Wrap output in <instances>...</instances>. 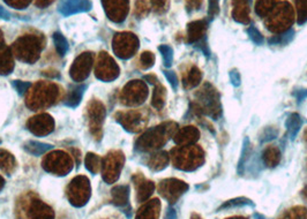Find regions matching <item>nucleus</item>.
Segmentation results:
<instances>
[{"label": "nucleus", "mask_w": 307, "mask_h": 219, "mask_svg": "<svg viewBox=\"0 0 307 219\" xmlns=\"http://www.w3.org/2000/svg\"><path fill=\"white\" fill-rule=\"evenodd\" d=\"M186 191H189V184L177 179H170L163 181L161 184V192L170 203H176V201Z\"/></svg>", "instance_id": "nucleus-1"}, {"label": "nucleus", "mask_w": 307, "mask_h": 219, "mask_svg": "<svg viewBox=\"0 0 307 219\" xmlns=\"http://www.w3.org/2000/svg\"><path fill=\"white\" fill-rule=\"evenodd\" d=\"M202 96L201 101L203 103L204 111L207 110V113L212 115L214 118H217V113H221V105L219 101V93L216 92V89L211 87L210 84H206L201 90Z\"/></svg>", "instance_id": "nucleus-2"}, {"label": "nucleus", "mask_w": 307, "mask_h": 219, "mask_svg": "<svg viewBox=\"0 0 307 219\" xmlns=\"http://www.w3.org/2000/svg\"><path fill=\"white\" fill-rule=\"evenodd\" d=\"M91 5L88 0H63L60 6H59V11L63 14L68 15L72 13L88 11Z\"/></svg>", "instance_id": "nucleus-3"}, {"label": "nucleus", "mask_w": 307, "mask_h": 219, "mask_svg": "<svg viewBox=\"0 0 307 219\" xmlns=\"http://www.w3.org/2000/svg\"><path fill=\"white\" fill-rule=\"evenodd\" d=\"M189 42L194 43L204 36V32L207 29V22L206 21H195L189 24Z\"/></svg>", "instance_id": "nucleus-4"}, {"label": "nucleus", "mask_w": 307, "mask_h": 219, "mask_svg": "<svg viewBox=\"0 0 307 219\" xmlns=\"http://www.w3.org/2000/svg\"><path fill=\"white\" fill-rule=\"evenodd\" d=\"M285 124H287L289 137L291 140H295L297 134H298V132H299L301 124H302V120L300 118V115L297 114V113H292L288 118Z\"/></svg>", "instance_id": "nucleus-5"}, {"label": "nucleus", "mask_w": 307, "mask_h": 219, "mask_svg": "<svg viewBox=\"0 0 307 219\" xmlns=\"http://www.w3.org/2000/svg\"><path fill=\"white\" fill-rule=\"evenodd\" d=\"M253 207L254 203L252 200L247 199V197H237V199L230 200L224 202L221 207L217 209V211H221V210H227V209H232V208H240V207Z\"/></svg>", "instance_id": "nucleus-6"}, {"label": "nucleus", "mask_w": 307, "mask_h": 219, "mask_svg": "<svg viewBox=\"0 0 307 219\" xmlns=\"http://www.w3.org/2000/svg\"><path fill=\"white\" fill-rule=\"evenodd\" d=\"M251 153H252V149H251L250 141H249V139H247V137H245L244 143H242L241 156H240L239 163H238V173H239L240 175L244 174V170H245L246 163H247V161H249Z\"/></svg>", "instance_id": "nucleus-7"}, {"label": "nucleus", "mask_w": 307, "mask_h": 219, "mask_svg": "<svg viewBox=\"0 0 307 219\" xmlns=\"http://www.w3.org/2000/svg\"><path fill=\"white\" fill-rule=\"evenodd\" d=\"M280 160H281L280 151L275 148H269L263 152V162L266 163L267 166L269 167L276 166L279 164Z\"/></svg>", "instance_id": "nucleus-8"}, {"label": "nucleus", "mask_w": 307, "mask_h": 219, "mask_svg": "<svg viewBox=\"0 0 307 219\" xmlns=\"http://www.w3.org/2000/svg\"><path fill=\"white\" fill-rule=\"evenodd\" d=\"M293 37H295V32H293V29H289L288 32H285L284 34H281V35H277L269 38V44L271 45H285L288 44V43L291 42L293 40Z\"/></svg>", "instance_id": "nucleus-9"}, {"label": "nucleus", "mask_w": 307, "mask_h": 219, "mask_svg": "<svg viewBox=\"0 0 307 219\" xmlns=\"http://www.w3.org/2000/svg\"><path fill=\"white\" fill-rule=\"evenodd\" d=\"M52 149L51 144H45V143H40V142H29L27 150L33 154H41L48 151V150Z\"/></svg>", "instance_id": "nucleus-10"}, {"label": "nucleus", "mask_w": 307, "mask_h": 219, "mask_svg": "<svg viewBox=\"0 0 307 219\" xmlns=\"http://www.w3.org/2000/svg\"><path fill=\"white\" fill-rule=\"evenodd\" d=\"M53 41H54V44H55V48H57V51L59 52V54L60 55H65L67 50H68V43L67 41L65 40V37H64L63 35H60V34H54L53 35Z\"/></svg>", "instance_id": "nucleus-11"}, {"label": "nucleus", "mask_w": 307, "mask_h": 219, "mask_svg": "<svg viewBox=\"0 0 307 219\" xmlns=\"http://www.w3.org/2000/svg\"><path fill=\"white\" fill-rule=\"evenodd\" d=\"M117 190L119 192V194H117L116 192H113V196H114V202L116 204L122 205L127 203V200H129V187H117Z\"/></svg>", "instance_id": "nucleus-12"}, {"label": "nucleus", "mask_w": 307, "mask_h": 219, "mask_svg": "<svg viewBox=\"0 0 307 219\" xmlns=\"http://www.w3.org/2000/svg\"><path fill=\"white\" fill-rule=\"evenodd\" d=\"M159 50L161 51L162 57H163V61L164 65L166 67H170L172 65V60H173V51L170 48L169 45H161Z\"/></svg>", "instance_id": "nucleus-13"}, {"label": "nucleus", "mask_w": 307, "mask_h": 219, "mask_svg": "<svg viewBox=\"0 0 307 219\" xmlns=\"http://www.w3.org/2000/svg\"><path fill=\"white\" fill-rule=\"evenodd\" d=\"M200 80H201V73H200L197 67H193V70L191 71L189 75V79H187L186 87H194V85H197L200 82Z\"/></svg>", "instance_id": "nucleus-14"}, {"label": "nucleus", "mask_w": 307, "mask_h": 219, "mask_svg": "<svg viewBox=\"0 0 307 219\" xmlns=\"http://www.w3.org/2000/svg\"><path fill=\"white\" fill-rule=\"evenodd\" d=\"M247 34H249V36L251 40H252V42H254L257 45H261L263 43L262 34L260 33L255 27H250L247 29Z\"/></svg>", "instance_id": "nucleus-15"}, {"label": "nucleus", "mask_w": 307, "mask_h": 219, "mask_svg": "<svg viewBox=\"0 0 307 219\" xmlns=\"http://www.w3.org/2000/svg\"><path fill=\"white\" fill-rule=\"evenodd\" d=\"M288 219H307V211L304 208H295L290 210Z\"/></svg>", "instance_id": "nucleus-16"}, {"label": "nucleus", "mask_w": 307, "mask_h": 219, "mask_svg": "<svg viewBox=\"0 0 307 219\" xmlns=\"http://www.w3.org/2000/svg\"><path fill=\"white\" fill-rule=\"evenodd\" d=\"M164 90L162 89L160 91V88H157L155 90V93H154V98H152V105L157 107V109H161L164 104Z\"/></svg>", "instance_id": "nucleus-17"}, {"label": "nucleus", "mask_w": 307, "mask_h": 219, "mask_svg": "<svg viewBox=\"0 0 307 219\" xmlns=\"http://www.w3.org/2000/svg\"><path fill=\"white\" fill-rule=\"evenodd\" d=\"M217 13H219V0H209V16H210V19H214Z\"/></svg>", "instance_id": "nucleus-18"}, {"label": "nucleus", "mask_w": 307, "mask_h": 219, "mask_svg": "<svg viewBox=\"0 0 307 219\" xmlns=\"http://www.w3.org/2000/svg\"><path fill=\"white\" fill-rule=\"evenodd\" d=\"M164 75L171 84V87L176 90L178 88V77L174 74V72H164Z\"/></svg>", "instance_id": "nucleus-19"}, {"label": "nucleus", "mask_w": 307, "mask_h": 219, "mask_svg": "<svg viewBox=\"0 0 307 219\" xmlns=\"http://www.w3.org/2000/svg\"><path fill=\"white\" fill-rule=\"evenodd\" d=\"M230 80L234 87H239L240 85V74L236 70L230 72Z\"/></svg>", "instance_id": "nucleus-20"}, {"label": "nucleus", "mask_w": 307, "mask_h": 219, "mask_svg": "<svg viewBox=\"0 0 307 219\" xmlns=\"http://www.w3.org/2000/svg\"><path fill=\"white\" fill-rule=\"evenodd\" d=\"M152 61H154V57H152V53H149V52H144L142 54V62L146 64L144 65V67H149L152 65Z\"/></svg>", "instance_id": "nucleus-21"}, {"label": "nucleus", "mask_w": 307, "mask_h": 219, "mask_svg": "<svg viewBox=\"0 0 307 219\" xmlns=\"http://www.w3.org/2000/svg\"><path fill=\"white\" fill-rule=\"evenodd\" d=\"M293 95H295L298 103H301L302 101L305 100V98H307V89L298 90V91H296L295 93H293Z\"/></svg>", "instance_id": "nucleus-22"}, {"label": "nucleus", "mask_w": 307, "mask_h": 219, "mask_svg": "<svg viewBox=\"0 0 307 219\" xmlns=\"http://www.w3.org/2000/svg\"><path fill=\"white\" fill-rule=\"evenodd\" d=\"M164 219H178L176 210H174L173 208H169L168 211H166V213H165Z\"/></svg>", "instance_id": "nucleus-23"}, {"label": "nucleus", "mask_w": 307, "mask_h": 219, "mask_svg": "<svg viewBox=\"0 0 307 219\" xmlns=\"http://www.w3.org/2000/svg\"><path fill=\"white\" fill-rule=\"evenodd\" d=\"M15 85H16V89L19 90V92H20V93H23V92H24V90L29 87V83L18 82V83H15Z\"/></svg>", "instance_id": "nucleus-24"}, {"label": "nucleus", "mask_w": 307, "mask_h": 219, "mask_svg": "<svg viewBox=\"0 0 307 219\" xmlns=\"http://www.w3.org/2000/svg\"><path fill=\"white\" fill-rule=\"evenodd\" d=\"M0 18L3 19H10V14H8V12H6L4 8L0 6Z\"/></svg>", "instance_id": "nucleus-25"}, {"label": "nucleus", "mask_w": 307, "mask_h": 219, "mask_svg": "<svg viewBox=\"0 0 307 219\" xmlns=\"http://www.w3.org/2000/svg\"><path fill=\"white\" fill-rule=\"evenodd\" d=\"M191 219H202V218L200 217L198 213H192V217H191Z\"/></svg>", "instance_id": "nucleus-26"}, {"label": "nucleus", "mask_w": 307, "mask_h": 219, "mask_svg": "<svg viewBox=\"0 0 307 219\" xmlns=\"http://www.w3.org/2000/svg\"><path fill=\"white\" fill-rule=\"evenodd\" d=\"M254 218H255V219H266V218H264V217L262 216V214H260V213H255V214H254Z\"/></svg>", "instance_id": "nucleus-27"}, {"label": "nucleus", "mask_w": 307, "mask_h": 219, "mask_svg": "<svg viewBox=\"0 0 307 219\" xmlns=\"http://www.w3.org/2000/svg\"><path fill=\"white\" fill-rule=\"evenodd\" d=\"M229 219H246V218H242V217H234V218H229Z\"/></svg>", "instance_id": "nucleus-28"}]
</instances>
